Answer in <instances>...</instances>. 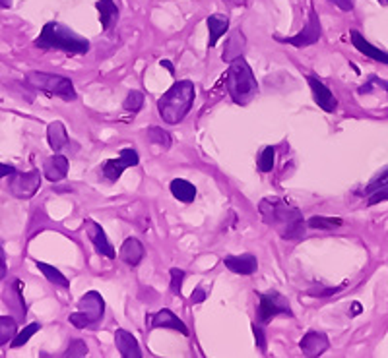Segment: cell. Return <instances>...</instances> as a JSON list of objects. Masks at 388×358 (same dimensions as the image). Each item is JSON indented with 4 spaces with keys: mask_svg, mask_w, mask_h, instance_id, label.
<instances>
[{
    "mask_svg": "<svg viewBox=\"0 0 388 358\" xmlns=\"http://www.w3.org/2000/svg\"><path fill=\"white\" fill-rule=\"evenodd\" d=\"M8 273V264H6V254H4V250L0 248V281L6 277Z\"/></svg>",
    "mask_w": 388,
    "mask_h": 358,
    "instance_id": "60d3db41",
    "label": "cell"
},
{
    "mask_svg": "<svg viewBox=\"0 0 388 358\" xmlns=\"http://www.w3.org/2000/svg\"><path fill=\"white\" fill-rule=\"evenodd\" d=\"M224 2H229V4H239L241 0H224Z\"/></svg>",
    "mask_w": 388,
    "mask_h": 358,
    "instance_id": "bcb514c9",
    "label": "cell"
},
{
    "mask_svg": "<svg viewBox=\"0 0 388 358\" xmlns=\"http://www.w3.org/2000/svg\"><path fill=\"white\" fill-rule=\"evenodd\" d=\"M258 213L262 221L272 227L280 239L283 240H301L305 237L307 221L299 207L282 197H264L258 204Z\"/></svg>",
    "mask_w": 388,
    "mask_h": 358,
    "instance_id": "6da1fadb",
    "label": "cell"
},
{
    "mask_svg": "<svg viewBox=\"0 0 388 358\" xmlns=\"http://www.w3.org/2000/svg\"><path fill=\"white\" fill-rule=\"evenodd\" d=\"M253 333H254V341H256V347L261 349V352H266V335H264V330L261 325L253 323Z\"/></svg>",
    "mask_w": 388,
    "mask_h": 358,
    "instance_id": "8d00e7d4",
    "label": "cell"
},
{
    "mask_svg": "<svg viewBox=\"0 0 388 358\" xmlns=\"http://www.w3.org/2000/svg\"><path fill=\"white\" fill-rule=\"evenodd\" d=\"M122 107H125V111H128V113H140L142 107H144V93L130 92L127 95V99H125Z\"/></svg>",
    "mask_w": 388,
    "mask_h": 358,
    "instance_id": "4dcf8cb0",
    "label": "cell"
},
{
    "mask_svg": "<svg viewBox=\"0 0 388 358\" xmlns=\"http://www.w3.org/2000/svg\"><path fill=\"white\" fill-rule=\"evenodd\" d=\"M47 140H49L51 149H53L55 153H61L64 148H68V143H70V138H68L66 126H64L61 120H55V122H51L49 128H47Z\"/></svg>",
    "mask_w": 388,
    "mask_h": 358,
    "instance_id": "44dd1931",
    "label": "cell"
},
{
    "mask_svg": "<svg viewBox=\"0 0 388 358\" xmlns=\"http://www.w3.org/2000/svg\"><path fill=\"white\" fill-rule=\"evenodd\" d=\"M159 66H162V68H167V72H169V74H175V68H173V64H171L169 60H162V63H159Z\"/></svg>",
    "mask_w": 388,
    "mask_h": 358,
    "instance_id": "7bdbcfd3",
    "label": "cell"
},
{
    "mask_svg": "<svg viewBox=\"0 0 388 358\" xmlns=\"http://www.w3.org/2000/svg\"><path fill=\"white\" fill-rule=\"evenodd\" d=\"M307 82H309L310 90H313V97H315V103H317L325 113H334L336 107H338V101L334 97V93L326 87L318 77L307 76Z\"/></svg>",
    "mask_w": 388,
    "mask_h": 358,
    "instance_id": "5bb4252c",
    "label": "cell"
},
{
    "mask_svg": "<svg viewBox=\"0 0 388 358\" xmlns=\"http://www.w3.org/2000/svg\"><path fill=\"white\" fill-rule=\"evenodd\" d=\"M387 92H388V84H387Z\"/></svg>",
    "mask_w": 388,
    "mask_h": 358,
    "instance_id": "c3c4849f",
    "label": "cell"
},
{
    "mask_svg": "<svg viewBox=\"0 0 388 358\" xmlns=\"http://www.w3.org/2000/svg\"><path fill=\"white\" fill-rule=\"evenodd\" d=\"M152 327H154V330L179 331V333H181V335H184V337H189V335H191L189 327H187V325H184V323L179 320V316H175V314H173L169 308L159 310L157 314H154V316H152Z\"/></svg>",
    "mask_w": 388,
    "mask_h": 358,
    "instance_id": "9a60e30c",
    "label": "cell"
},
{
    "mask_svg": "<svg viewBox=\"0 0 388 358\" xmlns=\"http://www.w3.org/2000/svg\"><path fill=\"white\" fill-rule=\"evenodd\" d=\"M36 266L37 269L47 277V281L49 283H53V285H57V287H63V288L70 287V281H68V279L58 271L57 267L49 266V264H45V261H36Z\"/></svg>",
    "mask_w": 388,
    "mask_h": 358,
    "instance_id": "484cf974",
    "label": "cell"
},
{
    "mask_svg": "<svg viewBox=\"0 0 388 358\" xmlns=\"http://www.w3.org/2000/svg\"><path fill=\"white\" fill-rule=\"evenodd\" d=\"M85 232H88V239H90V242H92L93 248H95V252H98L99 256L109 258V260H115L117 252H115L113 244L109 242L105 231L101 229L99 223H95L93 219H85Z\"/></svg>",
    "mask_w": 388,
    "mask_h": 358,
    "instance_id": "30bf717a",
    "label": "cell"
},
{
    "mask_svg": "<svg viewBox=\"0 0 388 358\" xmlns=\"http://www.w3.org/2000/svg\"><path fill=\"white\" fill-rule=\"evenodd\" d=\"M245 45H247V41H245L243 31H241V29H235V31H231V36L227 37L226 49H224L221 60H224V63H231L233 58L243 57Z\"/></svg>",
    "mask_w": 388,
    "mask_h": 358,
    "instance_id": "603a6c76",
    "label": "cell"
},
{
    "mask_svg": "<svg viewBox=\"0 0 388 358\" xmlns=\"http://www.w3.org/2000/svg\"><path fill=\"white\" fill-rule=\"evenodd\" d=\"M276 316L293 318V310H291L288 298L282 293H278V291L261 293L258 295V312H256L258 323L264 325V323H268Z\"/></svg>",
    "mask_w": 388,
    "mask_h": 358,
    "instance_id": "8992f818",
    "label": "cell"
},
{
    "mask_svg": "<svg viewBox=\"0 0 388 358\" xmlns=\"http://www.w3.org/2000/svg\"><path fill=\"white\" fill-rule=\"evenodd\" d=\"M274 161H276V149L272 146L264 149L258 157V170L261 173H270V170L274 169Z\"/></svg>",
    "mask_w": 388,
    "mask_h": 358,
    "instance_id": "1f68e13d",
    "label": "cell"
},
{
    "mask_svg": "<svg viewBox=\"0 0 388 358\" xmlns=\"http://www.w3.org/2000/svg\"><path fill=\"white\" fill-rule=\"evenodd\" d=\"M0 8H12V0H0Z\"/></svg>",
    "mask_w": 388,
    "mask_h": 358,
    "instance_id": "f6af8a7d",
    "label": "cell"
},
{
    "mask_svg": "<svg viewBox=\"0 0 388 358\" xmlns=\"http://www.w3.org/2000/svg\"><path fill=\"white\" fill-rule=\"evenodd\" d=\"M382 184H388V169L382 170L381 175H377V178H373V180H371V183L365 186V190H363V192H360V194H363V196H369L373 190H377L379 186H382Z\"/></svg>",
    "mask_w": 388,
    "mask_h": 358,
    "instance_id": "d590c367",
    "label": "cell"
},
{
    "mask_svg": "<svg viewBox=\"0 0 388 358\" xmlns=\"http://www.w3.org/2000/svg\"><path fill=\"white\" fill-rule=\"evenodd\" d=\"M78 310L85 316V320L90 322V325L98 323L101 318H103V312H105V300L103 296L99 295L98 291H88L80 302H78Z\"/></svg>",
    "mask_w": 388,
    "mask_h": 358,
    "instance_id": "8fae6325",
    "label": "cell"
},
{
    "mask_svg": "<svg viewBox=\"0 0 388 358\" xmlns=\"http://www.w3.org/2000/svg\"><path fill=\"white\" fill-rule=\"evenodd\" d=\"M169 190L171 194H173V197L179 200V202H183V204H192L194 197H196V186L189 183V180H184V178H175V180H171Z\"/></svg>",
    "mask_w": 388,
    "mask_h": 358,
    "instance_id": "cb8c5ba5",
    "label": "cell"
},
{
    "mask_svg": "<svg viewBox=\"0 0 388 358\" xmlns=\"http://www.w3.org/2000/svg\"><path fill=\"white\" fill-rule=\"evenodd\" d=\"M224 266L237 275H253L258 269V260L253 254H241V256H226Z\"/></svg>",
    "mask_w": 388,
    "mask_h": 358,
    "instance_id": "e0dca14e",
    "label": "cell"
},
{
    "mask_svg": "<svg viewBox=\"0 0 388 358\" xmlns=\"http://www.w3.org/2000/svg\"><path fill=\"white\" fill-rule=\"evenodd\" d=\"M21 287L23 283L20 279H12L8 283L4 291H2V300L8 306V310L18 318H26L28 314V306H26V300H23V293H21Z\"/></svg>",
    "mask_w": 388,
    "mask_h": 358,
    "instance_id": "7c38bea8",
    "label": "cell"
},
{
    "mask_svg": "<svg viewBox=\"0 0 388 358\" xmlns=\"http://www.w3.org/2000/svg\"><path fill=\"white\" fill-rule=\"evenodd\" d=\"M39 330H41V323H37V322L26 325V327H23L21 331H18V333L14 335V339L10 341V349H20V347H23V345L28 343L29 339L33 337Z\"/></svg>",
    "mask_w": 388,
    "mask_h": 358,
    "instance_id": "83f0119b",
    "label": "cell"
},
{
    "mask_svg": "<svg viewBox=\"0 0 388 358\" xmlns=\"http://www.w3.org/2000/svg\"><path fill=\"white\" fill-rule=\"evenodd\" d=\"M14 167L12 165H4V163H0V178H4V176H10L14 173Z\"/></svg>",
    "mask_w": 388,
    "mask_h": 358,
    "instance_id": "b9f144b4",
    "label": "cell"
},
{
    "mask_svg": "<svg viewBox=\"0 0 388 358\" xmlns=\"http://www.w3.org/2000/svg\"><path fill=\"white\" fill-rule=\"evenodd\" d=\"M379 2H382V4H388V0H379Z\"/></svg>",
    "mask_w": 388,
    "mask_h": 358,
    "instance_id": "7dc6e473",
    "label": "cell"
},
{
    "mask_svg": "<svg viewBox=\"0 0 388 358\" xmlns=\"http://www.w3.org/2000/svg\"><path fill=\"white\" fill-rule=\"evenodd\" d=\"M28 84L36 87L39 92L49 93V95H57L64 101H76V90L72 84L70 77L58 76V74H47V72H28Z\"/></svg>",
    "mask_w": 388,
    "mask_h": 358,
    "instance_id": "5b68a950",
    "label": "cell"
},
{
    "mask_svg": "<svg viewBox=\"0 0 388 358\" xmlns=\"http://www.w3.org/2000/svg\"><path fill=\"white\" fill-rule=\"evenodd\" d=\"M388 200V184H382L377 190H373L371 194H369L367 205H377L381 204V202H387Z\"/></svg>",
    "mask_w": 388,
    "mask_h": 358,
    "instance_id": "e575fe53",
    "label": "cell"
},
{
    "mask_svg": "<svg viewBox=\"0 0 388 358\" xmlns=\"http://www.w3.org/2000/svg\"><path fill=\"white\" fill-rule=\"evenodd\" d=\"M39 188H41V173L37 169L28 170V173L14 170L10 175V178H8V190L18 200L33 197L39 192Z\"/></svg>",
    "mask_w": 388,
    "mask_h": 358,
    "instance_id": "52a82bcc",
    "label": "cell"
},
{
    "mask_svg": "<svg viewBox=\"0 0 388 358\" xmlns=\"http://www.w3.org/2000/svg\"><path fill=\"white\" fill-rule=\"evenodd\" d=\"M310 229H338L344 225V219L340 217H325V215H315L307 221Z\"/></svg>",
    "mask_w": 388,
    "mask_h": 358,
    "instance_id": "f1b7e54d",
    "label": "cell"
},
{
    "mask_svg": "<svg viewBox=\"0 0 388 358\" xmlns=\"http://www.w3.org/2000/svg\"><path fill=\"white\" fill-rule=\"evenodd\" d=\"M196 97V90L191 80L177 82L157 99V111L163 122L167 124H179L189 114Z\"/></svg>",
    "mask_w": 388,
    "mask_h": 358,
    "instance_id": "3957f363",
    "label": "cell"
},
{
    "mask_svg": "<svg viewBox=\"0 0 388 358\" xmlns=\"http://www.w3.org/2000/svg\"><path fill=\"white\" fill-rule=\"evenodd\" d=\"M95 8L99 12V21H101V29L103 31H111L115 23L119 21V8L113 0H98Z\"/></svg>",
    "mask_w": 388,
    "mask_h": 358,
    "instance_id": "7402d4cb",
    "label": "cell"
},
{
    "mask_svg": "<svg viewBox=\"0 0 388 358\" xmlns=\"http://www.w3.org/2000/svg\"><path fill=\"white\" fill-rule=\"evenodd\" d=\"M208 31H210V39H208V47L212 49L216 47L219 41V37L226 33L227 29H229V20H227V16L224 14H212L208 20Z\"/></svg>",
    "mask_w": 388,
    "mask_h": 358,
    "instance_id": "d4e9b609",
    "label": "cell"
},
{
    "mask_svg": "<svg viewBox=\"0 0 388 358\" xmlns=\"http://www.w3.org/2000/svg\"><path fill=\"white\" fill-rule=\"evenodd\" d=\"M148 141L150 143H154V146H159V148L163 149L171 148V136L159 126L148 128Z\"/></svg>",
    "mask_w": 388,
    "mask_h": 358,
    "instance_id": "f546056e",
    "label": "cell"
},
{
    "mask_svg": "<svg viewBox=\"0 0 388 358\" xmlns=\"http://www.w3.org/2000/svg\"><path fill=\"white\" fill-rule=\"evenodd\" d=\"M119 258L125 261L127 266H130V267L138 266V264L144 260V246H142L140 240L132 239V237L125 240V242H122V246H120Z\"/></svg>",
    "mask_w": 388,
    "mask_h": 358,
    "instance_id": "ffe728a7",
    "label": "cell"
},
{
    "mask_svg": "<svg viewBox=\"0 0 388 358\" xmlns=\"http://www.w3.org/2000/svg\"><path fill=\"white\" fill-rule=\"evenodd\" d=\"M88 354V345L82 339H76V341H70L68 345V351L64 352V357H85Z\"/></svg>",
    "mask_w": 388,
    "mask_h": 358,
    "instance_id": "836d02e7",
    "label": "cell"
},
{
    "mask_svg": "<svg viewBox=\"0 0 388 358\" xmlns=\"http://www.w3.org/2000/svg\"><path fill=\"white\" fill-rule=\"evenodd\" d=\"M33 47L41 50H63L68 57H76V55H85L90 50V41L85 37L78 36L76 31L66 28L61 21H47L39 37L33 41Z\"/></svg>",
    "mask_w": 388,
    "mask_h": 358,
    "instance_id": "7a4b0ae2",
    "label": "cell"
},
{
    "mask_svg": "<svg viewBox=\"0 0 388 358\" xmlns=\"http://www.w3.org/2000/svg\"><path fill=\"white\" fill-rule=\"evenodd\" d=\"M171 293L175 296H181L183 293V281H184V271L179 267H171Z\"/></svg>",
    "mask_w": 388,
    "mask_h": 358,
    "instance_id": "d6a6232c",
    "label": "cell"
},
{
    "mask_svg": "<svg viewBox=\"0 0 388 358\" xmlns=\"http://www.w3.org/2000/svg\"><path fill=\"white\" fill-rule=\"evenodd\" d=\"M206 300V291L202 287H196L194 291H192L191 295V302L192 304H202V302Z\"/></svg>",
    "mask_w": 388,
    "mask_h": 358,
    "instance_id": "ab89813d",
    "label": "cell"
},
{
    "mask_svg": "<svg viewBox=\"0 0 388 358\" xmlns=\"http://www.w3.org/2000/svg\"><path fill=\"white\" fill-rule=\"evenodd\" d=\"M226 87L229 97L237 105H248L258 92V84L253 74V68L243 57L233 58L226 74Z\"/></svg>",
    "mask_w": 388,
    "mask_h": 358,
    "instance_id": "277c9868",
    "label": "cell"
},
{
    "mask_svg": "<svg viewBox=\"0 0 388 358\" xmlns=\"http://www.w3.org/2000/svg\"><path fill=\"white\" fill-rule=\"evenodd\" d=\"M18 333V322L10 316H0V347L10 343Z\"/></svg>",
    "mask_w": 388,
    "mask_h": 358,
    "instance_id": "4316f807",
    "label": "cell"
},
{
    "mask_svg": "<svg viewBox=\"0 0 388 358\" xmlns=\"http://www.w3.org/2000/svg\"><path fill=\"white\" fill-rule=\"evenodd\" d=\"M68 320H70V323L74 325V327H76V330L90 327V322L85 320V316L82 314V312H80V310H78V312H74V314H70V318H68Z\"/></svg>",
    "mask_w": 388,
    "mask_h": 358,
    "instance_id": "74e56055",
    "label": "cell"
},
{
    "mask_svg": "<svg viewBox=\"0 0 388 358\" xmlns=\"http://www.w3.org/2000/svg\"><path fill=\"white\" fill-rule=\"evenodd\" d=\"M68 167H70V163H68V159L64 155H51L43 163V176L47 180H51V183H58V180H63L64 176L68 175Z\"/></svg>",
    "mask_w": 388,
    "mask_h": 358,
    "instance_id": "2e32d148",
    "label": "cell"
},
{
    "mask_svg": "<svg viewBox=\"0 0 388 358\" xmlns=\"http://www.w3.org/2000/svg\"><path fill=\"white\" fill-rule=\"evenodd\" d=\"M115 345L119 349L120 357L125 358H140L142 351L140 345H138V339L127 330H117L115 331Z\"/></svg>",
    "mask_w": 388,
    "mask_h": 358,
    "instance_id": "d6986e66",
    "label": "cell"
},
{
    "mask_svg": "<svg viewBox=\"0 0 388 358\" xmlns=\"http://www.w3.org/2000/svg\"><path fill=\"white\" fill-rule=\"evenodd\" d=\"M328 2H332L334 6H338L344 12H352L353 4H355V0H328Z\"/></svg>",
    "mask_w": 388,
    "mask_h": 358,
    "instance_id": "f35d334b",
    "label": "cell"
},
{
    "mask_svg": "<svg viewBox=\"0 0 388 358\" xmlns=\"http://www.w3.org/2000/svg\"><path fill=\"white\" fill-rule=\"evenodd\" d=\"M138 163H140V155H138V151H135V149L130 148H125L120 151L119 159H109V161H105V165H103V169L101 170H103V176H105L109 183H117L128 167H136Z\"/></svg>",
    "mask_w": 388,
    "mask_h": 358,
    "instance_id": "9c48e42d",
    "label": "cell"
},
{
    "mask_svg": "<svg viewBox=\"0 0 388 358\" xmlns=\"http://www.w3.org/2000/svg\"><path fill=\"white\" fill-rule=\"evenodd\" d=\"M350 39H352L353 47L360 50L363 57L371 58V60H374V63L388 64V53H384V50L373 47V45H371V43L365 39V37L361 36L360 31L352 29V31H350Z\"/></svg>",
    "mask_w": 388,
    "mask_h": 358,
    "instance_id": "ac0fdd59",
    "label": "cell"
},
{
    "mask_svg": "<svg viewBox=\"0 0 388 358\" xmlns=\"http://www.w3.org/2000/svg\"><path fill=\"white\" fill-rule=\"evenodd\" d=\"M330 347V341L323 331H307L303 339L299 341V349L305 357H320L325 354Z\"/></svg>",
    "mask_w": 388,
    "mask_h": 358,
    "instance_id": "4fadbf2b",
    "label": "cell"
},
{
    "mask_svg": "<svg viewBox=\"0 0 388 358\" xmlns=\"http://www.w3.org/2000/svg\"><path fill=\"white\" fill-rule=\"evenodd\" d=\"M323 37V28H320V20H318V14L315 6L310 4L309 6V21L297 36L293 37H280L276 36V41L288 43V45H293L297 49H303V47H309V45H315V43L320 41Z\"/></svg>",
    "mask_w": 388,
    "mask_h": 358,
    "instance_id": "ba28073f",
    "label": "cell"
},
{
    "mask_svg": "<svg viewBox=\"0 0 388 358\" xmlns=\"http://www.w3.org/2000/svg\"><path fill=\"white\" fill-rule=\"evenodd\" d=\"M360 312H361V306L357 304V302H355V304H353V310H352V314H350V316H355V314H360Z\"/></svg>",
    "mask_w": 388,
    "mask_h": 358,
    "instance_id": "ee69618b",
    "label": "cell"
}]
</instances>
